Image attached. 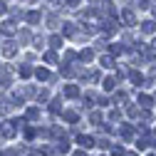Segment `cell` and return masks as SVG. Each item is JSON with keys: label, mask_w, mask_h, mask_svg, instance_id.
<instances>
[{"label": "cell", "mask_w": 156, "mask_h": 156, "mask_svg": "<svg viewBox=\"0 0 156 156\" xmlns=\"http://www.w3.org/2000/svg\"><path fill=\"white\" fill-rule=\"evenodd\" d=\"M99 30H102L104 35H112V32H116V23H114V20H102V23H99Z\"/></svg>", "instance_id": "1"}, {"label": "cell", "mask_w": 156, "mask_h": 156, "mask_svg": "<svg viewBox=\"0 0 156 156\" xmlns=\"http://www.w3.org/2000/svg\"><path fill=\"white\" fill-rule=\"evenodd\" d=\"M122 23H124V25H129V27L136 23V17H134V12H131L129 8H124V10H122Z\"/></svg>", "instance_id": "2"}, {"label": "cell", "mask_w": 156, "mask_h": 156, "mask_svg": "<svg viewBox=\"0 0 156 156\" xmlns=\"http://www.w3.org/2000/svg\"><path fill=\"white\" fill-rule=\"evenodd\" d=\"M3 55H5V57H15V55H17V45H15V42H5V45H3Z\"/></svg>", "instance_id": "3"}, {"label": "cell", "mask_w": 156, "mask_h": 156, "mask_svg": "<svg viewBox=\"0 0 156 156\" xmlns=\"http://www.w3.org/2000/svg\"><path fill=\"white\" fill-rule=\"evenodd\" d=\"M62 92H65V97H67V99H77V97H80V89H77L74 84H67Z\"/></svg>", "instance_id": "4"}, {"label": "cell", "mask_w": 156, "mask_h": 156, "mask_svg": "<svg viewBox=\"0 0 156 156\" xmlns=\"http://www.w3.org/2000/svg\"><path fill=\"white\" fill-rule=\"evenodd\" d=\"M40 12H37V10H30L27 15H25V20H27V25H37V23H40Z\"/></svg>", "instance_id": "5"}, {"label": "cell", "mask_w": 156, "mask_h": 156, "mask_svg": "<svg viewBox=\"0 0 156 156\" xmlns=\"http://www.w3.org/2000/svg\"><path fill=\"white\" fill-rule=\"evenodd\" d=\"M0 32H3V35H12V32H15L12 20H3V25H0Z\"/></svg>", "instance_id": "6"}, {"label": "cell", "mask_w": 156, "mask_h": 156, "mask_svg": "<svg viewBox=\"0 0 156 156\" xmlns=\"http://www.w3.org/2000/svg\"><path fill=\"white\" fill-rule=\"evenodd\" d=\"M35 77H37L40 82H45V80H50V69H47V67H37V69H35Z\"/></svg>", "instance_id": "7"}, {"label": "cell", "mask_w": 156, "mask_h": 156, "mask_svg": "<svg viewBox=\"0 0 156 156\" xmlns=\"http://www.w3.org/2000/svg\"><path fill=\"white\" fill-rule=\"evenodd\" d=\"M141 30H144V35H154L156 32V23L154 20H146V23H141Z\"/></svg>", "instance_id": "8"}, {"label": "cell", "mask_w": 156, "mask_h": 156, "mask_svg": "<svg viewBox=\"0 0 156 156\" xmlns=\"http://www.w3.org/2000/svg\"><path fill=\"white\" fill-rule=\"evenodd\" d=\"M139 104L144 107V112H149V107H154V99H151L149 94H141V97H139Z\"/></svg>", "instance_id": "9"}, {"label": "cell", "mask_w": 156, "mask_h": 156, "mask_svg": "<svg viewBox=\"0 0 156 156\" xmlns=\"http://www.w3.org/2000/svg\"><path fill=\"white\" fill-rule=\"evenodd\" d=\"M119 134H122V139H126V141H129V139H134V129H131L129 124H124V126L119 129Z\"/></svg>", "instance_id": "10"}, {"label": "cell", "mask_w": 156, "mask_h": 156, "mask_svg": "<svg viewBox=\"0 0 156 156\" xmlns=\"http://www.w3.org/2000/svg\"><path fill=\"white\" fill-rule=\"evenodd\" d=\"M32 74H35V69L30 65H20V77H23V80H30Z\"/></svg>", "instance_id": "11"}, {"label": "cell", "mask_w": 156, "mask_h": 156, "mask_svg": "<svg viewBox=\"0 0 156 156\" xmlns=\"http://www.w3.org/2000/svg\"><path fill=\"white\" fill-rule=\"evenodd\" d=\"M92 57H94V50H89V47H84V50L80 52V60H82V62H92Z\"/></svg>", "instance_id": "12"}, {"label": "cell", "mask_w": 156, "mask_h": 156, "mask_svg": "<svg viewBox=\"0 0 156 156\" xmlns=\"http://www.w3.org/2000/svg\"><path fill=\"white\" fill-rule=\"evenodd\" d=\"M77 141H80V144H82L84 149H89V146H94V139H92V136H84V134H82V136H77Z\"/></svg>", "instance_id": "13"}, {"label": "cell", "mask_w": 156, "mask_h": 156, "mask_svg": "<svg viewBox=\"0 0 156 156\" xmlns=\"http://www.w3.org/2000/svg\"><path fill=\"white\" fill-rule=\"evenodd\" d=\"M62 35H67V37H74V35H77L74 25H72V23H65V25H62Z\"/></svg>", "instance_id": "14"}, {"label": "cell", "mask_w": 156, "mask_h": 156, "mask_svg": "<svg viewBox=\"0 0 156 156\" xmlns=\"http://www.w3.org/2000/svg\"><path fill=\"white\" fill-rule=\"evenodd\" d=\"M50 47H52V50H60V47H62V37H60V35H52V37H50Z\"/></svg>", "instance_id": "15"}, {"label": "cell", "mask_w": 156, "mask_h": 156, "mask_svg": "<svg viewBox=\"0 0 156 156\" xmlns=\"http://www.w3.org/2000/svg\"><path fill=\"white\" fill-rule=\"evenodd\" d=\"M17 40H20L23 45H27V42L32 40V37H30V30H20V32H17Z\"/></svg>", "instance_id": "16"}, {"label": "cell", "mask_w": 156, "mask_h": 156, "mask_svg": "<svg viewBox=\"0 0 156 156\" xmlns=\"http://www.w3.org/2000/svg\"><path fill=\"white\" fill-rule=\"evenodd\" d=\"M65 122L77 124V122H80V114H77V112H65Z\"/></svg>", "instance_id": "17"}, {"label": "cell", "mask_w": 156, "mask_h": 156, "mask_svg": "<svg viewBox=\"0 0 156 156\" xmlns=\"http://www.w3.org/2000/svg\"><path fill=\"white\" fill-rule=\"evenodd\" d=\"M45 62H47V65H57V52H55V50L45 52Z\"/></svg>", "instance_id": "18"}, {"label": "cell", "mask_w": 156, "mask_h": 156, "mask_svg": "<svg viewBox=\"0 0 156 156\" xmlns=\"http://www.w3.org/2000/svg\"><path fill=\"white\" fill-rule=\"evenodd\" d=\"M37 116H40V109H37V107H30L25 112V119H37Z\"/></svg>", "instance_id": "19"}, {"label": "cell", "mask_w": 156, "mask_h": 156, "mask_svg": "<svg viewBox=\"0 0 156 156\" xmlns=\"http://www.w3.org/2000/svg\"><path fill=\"white\" fill-rule=\"evenodd\" d=\"M99 62H102V67H112V65H114V57H112V55H102Z\"/></svg>", "instance_id": "20"}, {"label": "cell", "mask_w": 156, "mask_h": 156, "mask_svg": "<svg viewBox=\"0 0 156 156\" xmlns=\"http://www.w3.org/2000/svg\"><path fill=\"white\" fill-rule=\"evenodd\" d=\"M0 134H3V139H12V136H15V129H12V126H3Z\"/></svg>", "instance_id": "21"}, {"label": "cell", "mask_w": 156, "mask_h": 156, "mask_svg": "<svg viewBox=\"0 0 156 156\" xmlns=\"http://www.w3.org/2000/svg\"><path fill=\"white\" fill-rule=\"evenodd\" d=\"M60 109H62V99H52V102H50V112H52V114H57Z\"/></svg>", "instance_id": "22"}, {"label": "cell", "mask_w": 156, "mask_h": 156, "mask_svg": "<svg viewBox=\"0 0 156 156\" xmlns=\"http://www.w3.org/2000/svg\"><path fill=\"white\" fill-rule=\"evenodd\" d=\"M114 87H116V77H107V80H104V89H107V92H112Z\"/></svg>", "instance_id": "23"}, {"label": "cell", "mask_w": 156, "mask_h": 156, "mask_svg": "<svg viewBox=\"0 0 156 156\" xmlns=\"http://www.w3.org/2000/svg\"><path fill=\"white\" fill-rule=\"evenodd\" d=\"M107 47H109L112 55H122V52H124V45H107Z\"/></svg>", "instance_id": "24"}, {"label": "cell", "mask_w": 156, "mask_h": 156, "mask_svg": "<svg viewBox=\"0 0 156 156\" xmlns=\"http://www.w3.org/2000/svg\"><path fill=\"white\" fill-rule=\"evenodd\" d=\"M129 77H131V82H134V84H141V82H144V77H141L139 72H131Z\"/></svg>", "instance_id": "25"}, {"label": "cell", "mask_w": 156, "mask_h": 156, "mask_svg": "<svg viewBox=\"0 0 156 156\" xmlns=\"http://www.w3.org/2000/svg\"><path fill=\"white\" fill-rule=\"evenodd\" d=\"M89 122H92V124H102V114H99V112H94V114L89 116Z\"/></svg>", "instance_id": "26"}, {"label": "cell", "mask_w": 156, "mask_h": 156, "mask_svg": "<svg viewBox=\"0 0 156 156\" xmlns=\"http://www.w3.org/2000/svg\"><path fill=\"white\" fill-rule=\"evenodd\" d=\"M10 84H12V80H10V77H5V74L0 77V87H3V89H5V87H10Z\"/></svg>", "instance_id": "27"}, {"label": "cell", "mask_w": 156, "mask_h": 156, "mask_svg": "<svg viewBox=\"0 0 156 156\" xmlns=\"http://www.w3.org/2000/svg\"><path fill=\"white\" fill-rule=\"evenodd\" d=\"M47 97H50V92H47V89H40V92H37V99H40V102H45Z\"/></svg>", "instance_id": "28"}, {"label": "cell", "mask_w": 156, "mask_h": 156, "mask_svg": "<svg viewBox=\"0 0 156 156\" xmlns=\"http://www.w3.org/2000/svg\"><path fill=\"white\" fill-rule=\"evenodd\" d=\"M57 146H60V151H69V141H67V139H62Z\"/></svg>", "instance_id": "29"}, {"label": "cell", "mask_w": 156, "mask_h": 156, "mask_svg": "<svg viewBox=\"0 0 156 156\" xmlns=\"http://www.w3.org/2000/svg\"><path fill=\"white\" fill-rule=\"evenodd\" d=\"M112 156H124V151H122L119 146H114V149H112Z\"/></svg>", "instance_id": "30"}, {"label": "cell", "mask_w": 156, "mask_h": 156, "mask_svg": "<svg viewBox=\"0 0 156 156\" xmlns=\"http://www.w3.org/2000/svg\"><path fill=\"white\" fill-rule=\"evenodd\" d=\"M116 102H126V92H119V94H116Z\"/></svg>", "instance_id": "31"}, {"label": "cell", "mask_w": 156, "mask_h": 156, "mask_svg": "<svg viewBox=\"0 0 156 156\" xmlns=\"http://www.w3.org/2000/svg\"><path fill=\"white\" fill-rule=\"evenodd\" d=\"M5 12H8V5H5V3H0V15H5Z\"/></svg>", "instance_id": "32"}, {"label": "cell", "mask_w": 156, "mask_h": 156, "mask_svg": "<svg viewBox=\"0 0 156 156\" xmlns=\"http://www.w3.org/2000/svg\"><path fill=\"white\" fill-rule=\"evenodd\" d=\"M74 156H87V151L82 149V151H74Z\"/></svg>", "instance_id": "33"}, {"label": "cell", "mask_w": 156, "mask_h": 156, "mask_svg": "<svg viewBox=\"0 0 156 156\" xmlns=\"http://www.w3.org/2000/svg\"><path fill=\"white\" fill-rule=\"evenodd\" d=\"M5 156H17V151H8V154H5Z\"/></svg>", "instance_id": "34"}, {"label": "cell", "mask_w": 156, "mask_h": 156, "mask_svg": "<svg viewBox=\"0 0 156 156\" xmlns=\"http://www.w3.org/2000/svg\"><path fill=\"white\" fill-rule=\"evenodd\" d=\"M27 156H42V154H37V151H32V154H27Z\"/></svg>", "instance_id": "35"}, {"label": "cell", "mask_w": 156, "mask_h": 156, "mask_svg": "<svg viewBox=\"0 0 156 156\" xmlns=\"http://www.w3.org/2000/svg\"><path fill=\"white\" fill-rule=\"evenodd\" d=\"M126 156H136V154H126Z\"/></svg>", "instance_id": "36"}, {"label": "cell", "mask_w": 156, "mask_h": 156, "mask_svg": "<svg viewBox=\"0 0 156 156\" xmlns=\"http://www.w3.org/2000/svg\"><path fill=\"white\" fill-rule=\"evenodd\" d=\"M0 69H3V65H0Z\"/></svg>", "instance_id": "37"}, {"label": "cell", "mask_w": 156, "mask_h": 156, "mask_svg": "<svg viewBox=\"0 0 156 156\" xmlns=\"http://www.w3.org/2000/svg\"><path fill=\"white\" fill-rule=\"evenodd\" d=\"M151 156H156V154H151Z\"/></svg>", "instance_id": "38"}]
</instances>
